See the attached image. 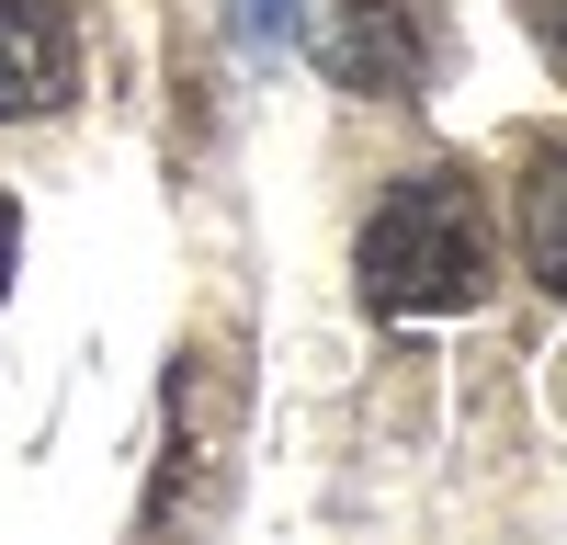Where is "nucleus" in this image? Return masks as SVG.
<instances>
[{"label":"nucleus","mask_w":567,"mask_h":545,"mask_svg":"<svg viewBox=\"0 0 567 545\" xmlns=\"http://www.w3.org/2000/svg\"><path fill=\"white\" fill-rule=\"evenodd\" d=\"M352 272H363V307L386 318H454L488 296V205L454 160L432 171H398L374 194L363 239H352Z\"/></svg>","instance_id":"obj_1"},{"label":"nucleus","mask_w":567,"mask_h":545,"mask_svg":"<svg viewBox=\"0 0 567 545\" xmlns=\"http://www.w3.org/2000/svg\"><path fill=\"white\" fill-rule=\"evenodd\" d=\"M307 58L341 80V91H386L409 103L420 80H432L443 34H432V0H307Z\"/></svg>","instance_id":"obj_2"},{"label":"nucleus","mask_w":567,"mask_h":545,"mask_svg":"<svg viewBox=\"0 0 567 545\" xmlns=\"http://www.w3.org/2000/svg\"><path fill=\"white\" fill-rule=\"evenodd\" d=\"M80 91V23L69 0H0V125H34Z\"/></svg>","instance_id":"obj_3"},{"label":"nucleus","mask_w":567,"mask_h":545,"mask_svg":"<svg viewBox=\"0 0 567 545\" xmlns=\"http://www.w3.org/2000/svg\"><path fill=\"white\" fill-rule=\"evenodd\" d=\"M511 227H523V272L567 307V148H545L523 171V205H511Z\"/></svg>","instance_id":"obj_4"},{"label":"nucleus","mask_w":567,"mask_h":545,"mask_svg":"<svg viewBox=\"0 0 567 545\" xmlns=\"http://www.w3.org/2000/svg\"><path fill=\"white\" fill-rule=\"evenodd\" d=\"M227 12V34L250 45V58H284V45H296V0H216Z\"/></svg>","instance_id":"obj_5"},{"label":"nucleus","mask_w":567,"mask_h":545,"mask_svg":"<svg viewBox=\"0 0 567 545\" xmlns=\"http://www.w3.org/2000/svg\"><path fill=\"white\" fill-rule=\"evenodd\" d=\"M12 272H23V205L0 194V296H12Z\"/></svg>","instance_id":"obj_6"},{"label":"nucleus","mask_w":567,"mask_h":545,"mask_svg":"<svg viewBox=\"0 0 567 545\" xmlns=\"http://www.w3.org/2000/svg\"><path fill=\"white\" fill-rule=\"evenodd\" d=\"M523 23H534V34L556 45V58H567V0H523Z\"/></svg>","instance_id":"obj_7"}]
</instances>
